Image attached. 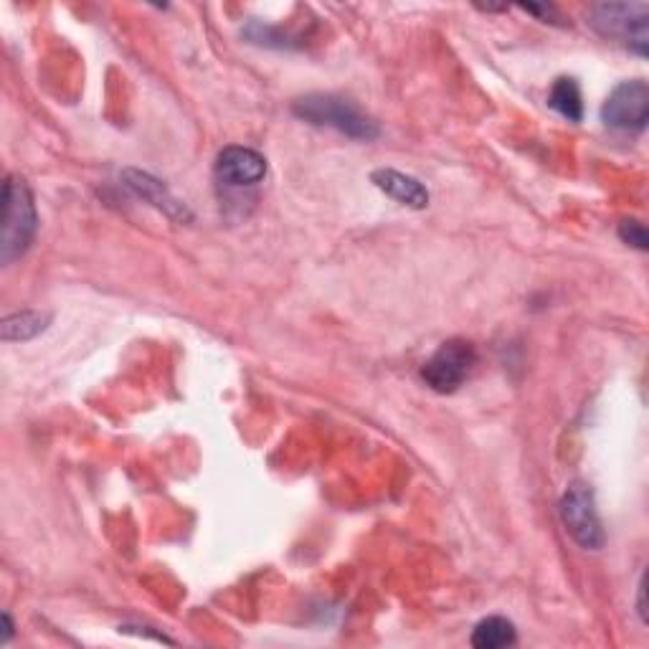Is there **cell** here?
Returning <instances> with one entry per match:
<instances>
[{
	"instance_id": "obj_1",
	"label": "cell",
	"mask_w": 649,
	"mask_h": 649,
	"mask_svg": "<svg viewBox=\"0 0 649 649\" xmlns=\"http://www.w3.org/2000/svg\"><path fill=\"white\" fill-rule=\"evenodd\" d=\"M297 117L317 127H330L353 137V140H376L378 125L369 114L358 110L350 99L335 95H308L292 104Z\"/></svg>"
},
{
	"instance_id": "obj_2",
	"label": "cell",
	"mask_w": 649,
	"mask_h": 649,
	"mask_svg": "<svg viewBox=\"0 0 649 649\" xmlns=\"http://www.w3.org/2000/svg\"><path fill=\"white\" fill-rule=\"evenodd\" d=\"M38 228L34 196L21 178L5 180L3 186V241H0V262L11 264L26 254Z\"/></svg>"
},
{
	"instance_id": "obj_3",
	"label": "cell",
	"mask_w": 649,
	"mask_h": 649,
	"mask_svg": "<svg viewBox=\"0 0 649 649\" xmlns=\"http://www.w3.org/2000/svg\"><path fill=\"white\" fill-rule=\"evenodd\" d=\"M591 23L599 34L620 41L639 57L649 46V8L645 3H601L591 11Z\"/></svg>"
},
{
	"instance_id": "obj_4",
	"label": "cell",
	"mask_w": 649,
	"mask_h": 649,
	"mask_svg": "<svg viewBox=\"0 0 649 649\" xmlns=\"http://www.w3.org/2000/svg\"><path fill=\"white\" fill-rule=\"evenodd\" d=\"M477 363V350L467 340H447L441 342L437 353L424 363L422 378L426 386L437 394H454Z\"/></svg>"
},
{
	"instance_id": "obj_5",
	"label": "cell",
	"mask_w": 649,
	"mask_h": 649,
	"mask_svg": "<svg viewBox=\"0 0 649 649\" xmlns=\"http://www.w3.org/2000/svg\"><path fill=\"white\" fill-rule=\"evenodd\" d=\"M561 521L571 533V538L586 551H599L604 546V528H601L597 502L589 487L576 483L571 485L566 495L561 498Z\"/></svg>"
},
{
	"instance_id": "obj_6",
	"label": "cell",
	"mask_w": 649,
	"mask_h": 649,
	"mask_svg": "<svg viewBox=\"0 0 649 649\" xmlns=\"http://www.w3.org/2000/svg\"><path fill=\"white\" fill-rule=\"evenodd\" d=\"M607 127L624 133H642L649 122V87L642 79L622 82L601 107Z\"/></svg>"
},
{
	"instance_id": "obj_7",
	"label": "cell",
	"mask_w": 649,
	"mask_h": 649,
	"mask_svg": "<svg viewBox=\"0 0 649 649\" xmlns=\"http://www.w3.org/2000/svg\"><path fill=\"white\" fill-rule=\"evenodd\" d=\"M216 175L221 183H226L232 188L257 186L266 175V160L257 150L232 145V148L221 150L216 160Z\"/></svg>"
},
{
	"instance_id": "obj_8",
	"label": "cell",
	"mask_w": 649,
	"mask_h": 649,
	"mask_svg": "<svg viewBox=\"0 0 649 649\" xmlns=\"http://www.w3.org/2000/svg\"><path fill=\"white\" fill-rule=\"evenodd\" d=\"M371 180L376 183V188L384 190L388 198H394V201H399L401 205H409V209L422 211L429 205V190L407 173L391 171V167H380V171L371 175Z\"/></svg>"
},
{
	"instance_id": "obj_9",
	"label": "cell",
	"mask_w": 649,
	"mask_h": 649,
	"mask_svg": "<svg viewBox=\"0 0 649 649\" xmlns=\"http://www.w3.org/2000/svg\"><path fill=\"white\" fill-rule=\"evenodd\" d=\"M125 183L129 188L135 190L137 196L145 198V201H150L152 205H158V209H163L167 216L173 219H188V211L183 209V203L175 201V198L167 194L165 186L155 178H150L148 173H140V171H125Z\"/></svg>"
},
{
	"instance_id": "obj_10",
	"label": "cell",
	"mask_w": 649,
	"mask_h": 649,
	"mask_svg": "<svg viewBox=\"0 0 649 649\" xmlns=\"http://www.w3.org/2000/svg\"><path fill=\"white\" fill-rule=\"evenodd\" d=\"M515 627L506 616H487L472 632V645L477 649H502L515 645Z\"/></svg>"
},
{
	"instance_id": "obj_11",
	"label": "cell",
	"mask_w": 649,
	"mask_h": 649,
	"mask_svg": "<svg viewBox=\"0 0 649 649\" xmlns=\"http://www.w3.org/2000/svg\"><path fill=\"white\" fill-rule=\"evenodd\" d=\"M548 104L569 122H582L584 117L582 89H578L576 79H569V76H563V79L553 84L551 95H548Z\"/></svg>"
},
{
	"instance_id": "obj_12",
	"label": "cell",
	"mask_w": 649,
	"mask_h": 649,
	"mask_svg": "<svg viewBox=\"0 0 649 649\" xmlns=\"http://www.w3.org/2000/svg\"><path fill=\"white\" fill-rule=\"evenodd\" d=\"M49 320L51 317L41 315V312H21V315L3 320V325H0V335H3L5 342L30 340V338H36L38 333L46 330Z\"/></svg>"
},
{
	"instance_id": "obj_13",
	"label": "cell",
	"mask_w": 649,
	"mask_h": 649,
	"mask_svg": "<svg viewBox=\"0 0 649 649\" xmlns=\"http://www.w3.org/2000/svg\"><path fill=\"white\" fill-rule=\"evenodd\" d=\"M620 236H622V241H627V244H632V247H637V249H647L649 247V236H647V228H645V224L642 221H624V224L620 226Z\"/></svg>"
},
{
	"instance_id": "obj_14",
	"label": "cell",
	"mask_w": 649,
	"mask_h": 649,
	"mask_svg": "<svg viewBox=\"0 0 649 649\" xmlns=\"http://www.w3.org/2000/svg\"><path fill=\"white\" fill-rule=\"evenodd\" d=\"M639 614H642V622H647V609H645V576L639 582Z\"/></svg>"
},
{
	"instance_id": "obj_15",
	"label": "cell",
	"mask_w": 649,
	"mask_h": 649,
	"mask_svg": "<svg viewBox=\"0 0 649 649\" xmlns=\"http://www.w3.org/2000/svg\"><path fill=\"white\" fill-rule=\"evenodd\" d=\"M3 624H5V629H3V645H5L8 639H11V635H13V622H11V616L3 614Z\"/></svg>"
}]
</instances>
